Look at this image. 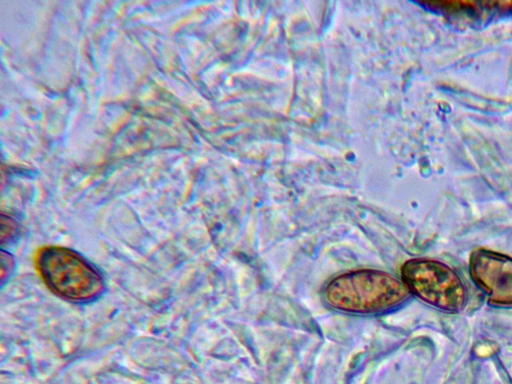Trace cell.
I'll return each mask as SVG.
<instances>
[{
	"instance_id": "3957f363",
	"label": "cell",
	"mask_w": 512,
	"mask_h": 384,
	"mask_svg": "<svg viewBox=\"0 0 512 384\" xmlns=\"http://www.w3.org/2000/svg\"><path fill=\"white\" fill-rule=\"evenodd\" d=\"M401 275L409 292L432 306L449 312L460 311L465 306L464 284L442 262L425 258L411 259L403 264Z\"/></svg>"
},
{
	"instance_id": "6da1fadb",
	"label": "cell",
	"mask_w": 512,
	"mask_h": 384,
	"mask_svg": "<svg viewBox=\"0 0 512 384\" xmlns=\"http://www.w3.org/2000/svg\"><path fill=\"white\" fill-rule=\"evenodd\" d=\"M405 284L376 270H357L331 280L325 298L334 308L346 312L370 313L390 309L409 296Z\"/></svg>"
},
{
	"instance_id": "5b68a950",
	"label": "cell",
	"mask_w": 512,
	"mask_h": 384,
	"mask_svg": "<svg viewBox=\"0 0 512 384\" xmlns=\"http://www.w3.org/2000/svg\"><path fill=\"white\" fill-rule=\"evenodd\" d=\"M1 223L5 224L7 226L6 229H1V232H2L1 239H2V241H5L6 238L7 239L10 238V236L14 233L16 226H15V223L11 219L7 218V220H6L4 216H2Z\"/></svg>"
},
{
	"instance_id": "277c9868",
	"label": "cell",
	"mask_w": 512,
	"mask_h": 384,
	"mask_svg": "<svg viewBox=\"0 0 512 384\" xmlns=\"http://www.w3.org/2000/svg\"><path fill=\"white\" fill-rule=\"evenodd\" d=\"M470 274L475 284L496 307H512V258L487 249L470 257Z\"/></svg>"
},
{
	"instance_id": "7a4b0ae2",
	"label": "cell",
	"mask_w": 512,
	"mask_h": 384,
	"mask_svg": "<svg viewBox=\"0 0 512 384\" xmlns=\"http://www.w3.org/2000/svg\"><path fill=\"white\" fill-rule=\"evenodd\" d=\"M37 266L47 286L57 295L73 301H87L103 290L99 273L74 251L48 247L40 251Z\"/></svg>"
}]
</instances>
